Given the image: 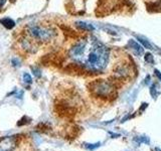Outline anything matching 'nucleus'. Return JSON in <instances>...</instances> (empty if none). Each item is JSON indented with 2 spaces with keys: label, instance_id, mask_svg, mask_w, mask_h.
I'll return each instance as SVG.
<instances>
[{
  "label": "nucleus",
  "instance_id": "nucleus-1",
  "mask_svg": "<svg viewBox=\"0 0 161 151\" xmlns=\"http://www.w3.org/2000/svg\"><path fill=\"white\" fill-rule=\"evenodd\" d=\"M78 63H80L84 67L92 72H101L103 70L109 60V49L107 47L100 42L98 39L92 38L90 43V48H86L85 53Z\"/></svg>",
  "mask_w": 161,
  "mask_h": 151
},
{
  "label": "nucleus",
  "instance_id": "nucleus-2",
  "mask_svg": "<svg viewBox=\"0 0 161 151\" xmlns=\"http://www.w3.org/2000/svg\"><path fill=\"white\" fill-rule=\"evenodd\" d=\"M27 34L35 42H47L53 39L57 32L53 28L50 27H45L42 25H29L27 28Z\"/></svg>",
  "mask_w": 161,
  "mask_h": 151
},
{
  "label": "nucleus",
  "instance_id": "nucleus-3",
  "mask_svg": "<svg viewBox=\"0 0 161 151\" xmlns=\"http://www.w3.org/2000/svg\"><path fill=\"white\" fill-rule=\"evenodd\" d=\"M92 91L93 94L97 97H101V98H106L109 97V96L113 93V86L111 83L106 82V81L100 80L97 81L92 84Z\"/></svg>",
  "mask_w": 161,
  "mask_h": 151
},
{
  "label": "nucleus",
  "instance_id": "nucleus-4",
  "mask_svg": "<svg viewBox=\"0 0 161 151\" xmlns=\"http://www.w3.org/2000/svg\"><path fill=\"white\" fill-rule=\"evenodd\" d=\"M15 145L13 137H5L0 140V151H12Z\"/></svg>",
  "mask_w": 161,
  "mask_h": 151
},
{
  "label": "nucleus",
  "instance_id": "nucleus-5",
  "mask_svg": "<svg viewBox=\"0 0 161 151\" xmlns=\"http://www.w3.org/2000/svg\"><path fill=\"white\" fill-rule=\"evenodd\" d=\"M129 47L134 50V53H135L136 54H138V55L142 54V53H143V48H142V47H141V45H140L139 43L136 42L135 40H133V39H131V40H130V42H129Z\"/></svg>",
  "mask_w": 161,
  "mask_h": 151
},
{
  "label": "nucleus",
  "instance_id": "nucleus-6",
  "mask_svg": "<svg viewBox=\"0 0 161 151\" xmlns=\"http://www.w3.org/2000/svg\"><path fill=\"white\" fill-rule=\"evenodd\" d=\"M75 25H77L78 28L82 29V30H86V31H93V30H95V27L92 24H89V23L84 22V21L75 22Z\"/></svg>",
  "mask_w": 161,
  "mask_h": 151
},
{
  "label": "nucleus",
  "instance_id": "nucleus-7",
  "mask_svg": "<svg viewBox=\"0 0 161 151\" xmlns=\"http://www.w3.org/2000/svg\"><path fill=\"white\" fill-rule=\"evenodd\" d=\"M0 23H1L4 27H6L7 29H11L15 26V22H14V20H12L11 18H3L0 20Z\"/></svg>",
  "mask_w": 161,
  "mask_h": 151
},
{
  "label": "nucleus",
  "instance_id": "nucleus-8",
  "mask_svg": "<svg viewBox=\"0 0 161 151\" xmlns=\"http://www.w3.org/2000/svg\"><path fill=\"white\" fill-rule=\"evenodd\" d=\"M139 39V42L143 44V47H145L146 48H149V49H152V47H151V44L148 42V40H146L144 37H141V36H138L137 37Z\"/></svg>",
  "mask_w": 161,
  "mask_h": 151
},
{
  "label": "nucleus",
  "instance_id": "nucleus-9",
  "mask_svg": "<svg viewBox=\"0 0 161 151\" xmlns=\"http://www.w3.org/2000/svg\"><path fill=\"white\" fill-rule=\"evenodd\" d=\"M23 81H24V83H26V84H31L32 83L31 76H30L28 73H24L23 74Z\"/></svg>",
  "mask_w": 161,
  "mask_h": 151
},
{
  "label": "nucleus",
  "instance_id": "nucleus-10",
  "mask_svg": "<svg viewBox=\"0 0 161 151\" xmlns=\"http://www.w3.org/2000/svg\"><path fill=\"white\" fill-rule=\"evenodd\" d=\"M99 145H100V143H96V144H86V147L89 148V149H95V148L99 147Z\"/></svg>",
  "mask_w": 161,
  "mask_h": 151
},
{
  "label": "nucleus",
  "instance_id": "nucleus-11",
  "mask_svg": "<svg viewBox=\"0 0 161 151\" xmlns=\"http://www.w3.org/2000/svg\"><path fill=\"white\" fill-rule=\"evenodd\" d=\"M11 64H12L13 67H18V65L20 64V60H19L18 59H16V58H14V59L11 60Z\"/></svg>",
  "mask_w": 161,
  "mask_h": 151
},
{
  "label": "nucleus",
  "instance_id": "nucleus-12",
  "mask_svg": "<svg viewBox=\"0 0 161 151\" xmlns=\"http://www.w3.org/2000/svg\"><path fill=\"white\" fill-rule=\"evenodd\" d=\"M33 70V74H34V76L35 77H40V70H38V69H33L32 70Z\"/></svg>",
  "mask_w": 161,
  "mask_h": 151
},
{
  "label": "nucleus",
  "instance_id": "nucleus-13",
  "mask_svg": "<svg viewBox=\"0 0 161 151\" xmlns=\"http://www.w3.org/2000/svg\"><path fill=\"white\" fill-rule=\"evenodd\" d=\"M7 0H0V7H3Z\"/></svg>",
  "mask_w": 161,
  "mask_h": 151
},
{
  "label": "nucleus",
  "instance_id": "nucleus-14",
  "mask_svg": "<svg viewBox=\"0 0 161 151\" xmlns=\"http://www.w3.org/2000/svg\"><path fill=\"white\" fill-rule=\"evenodd\" d=\"M155 73H156V75H157V76H158V77H159V78L161 79V75L159 74V72H158V70H155Z\"/></svg>",
  "mask_w": 161,
  "mask_h": 151
}]
</instances>
